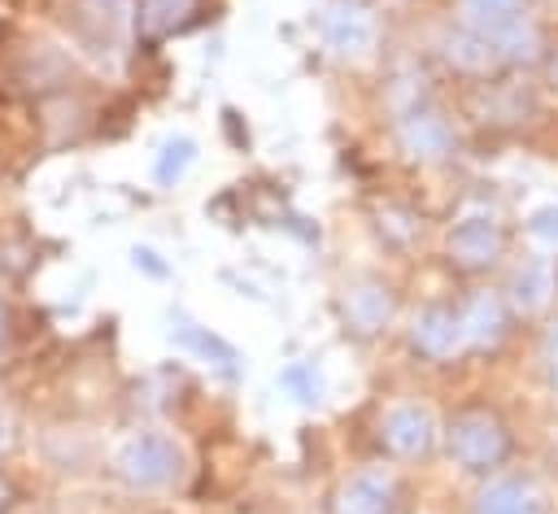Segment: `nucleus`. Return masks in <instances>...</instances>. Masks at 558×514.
Instances as JSON below:
<instances>
[{
  "mask_svg": "<svg viewBox=\"0 0 558 514\" xmlns=\"http://www.w3.org/2000/svg\"><path fill=\"white\" fill-rule=\"evenodd\" d=\"M523 17V0H462V22L475 35L497 39L506 26H514Z\"/></svg>",
  "mask_w": 558,
  "mask_h": 514,
  "instance_id": "ddd939ff",
  "label": "nucleus"
},
{
  "mask_svg": "<svg viewBox=\"0 0 558 514\" xmlns=\"http://www.w3.org/2000/svg\"><path fill=\"white\" fill-rule=\"evenodd\" d=\"M414 344L427 353V357H453L466 348V327H462V314L445 309V305H432L414 318Z\"/></svg>",
  "mask_w": 558,
  "mask_h": 514,
  "instance_id": "423d86ee",
  "label": "nucleus"
},
{
  "mask_svg": "<svg viewBox=\"0 0 558 514\" xmlns=\"http://www.w3.org/2000/svg\"><path fill=\"white\" fill-rule=\"evenodd\" d=\"M388 505H392V479L379 470L353 475L336 497V514H388Z\"/></svg>",
  "mask_w": 558,
  "mask_h": 514,
  "instance_id": "1a4fd4ad",
  "label": "nucleus"
},
{
  "mask_svg": "<svg viewBox=\"0 0 558 514\" xmlns=\"http://www.w3.org/2000/svg\"><path fill=\"white\" fill-rule=\"evenodd\" d=\"M445 440H449L453 462L466 466V470H488V466H497V462L506 457V449H510V436H506L501 418L488 414V409H462V414H453Z\"/></svg>",
  "mask_w": 558,
  "mask_h": 514,
  "instance_id": "f257e3e1",
  "label": "nucleus"
},
{
  "mask_svg": "<svg viewBox=\"0 0 558 514\" xmlns=\"http://www.w3.org/2000/svg\"><path fill=\"white\" fill-rule=\"evenodd\" d=\"M344 314L357 331H379L388 318H392V292L379 283V279H362L344 292Z\"/></svg>",
  "mask_w": 558,
  "mask_h": 514,
  "instance_id": "6e6552de",
  "label": "nucleus"
},
{
  "mask_svg": "<svg viewBox=\"0 0 558 514\" xmlns=\"http://www.w3.org/2000/svg\"><path fill=\"white\" fill-rule=\"evenodd\" d=\"M187 9H192V0H140V30L166 35V30H174V22H183Z\"/></svg>",
  "mask_w": 558,
  "mask_h": 514,
  "instance_id": "a211bd4d",
  "label": "nucleus"
},
{
  "mask_svg": "<svg viewBox=\"0 0 558 514\" xmlns=\"http://www.w3.org/2000/svg\"><path fill=\"white\" fill-rule=\"evenodd\" d=\"M4 501H9V492H4V484H0V510H4Z\"/></svg>",
  "mask_w": 558,
  "mask_h": 514,
  "instance_id": "5701e85b",
  "label": "nucleus"
},
{
  "mask_svg": "<svg viewBox=\"0 0 558 514\" xmlns=\"http://www.w3.org/2000/svg\"><path fill=\"white\" fill-rule=\"evenodd\" d=\"M549 353H554V379H558V335L549 340Z\"/></svg>",
  "mask_w": 558,
  "mask_h": 514,
  "instance_id": "4be33fe9",
  "label": "nucleus"
},
{
  "mask_svg": "<svg viewBox=\"0 0 558 514\" xmlns=\"http://www.w3.org/2000/svg\"><path fill=\"white\" fill-rule=\"evenodd\" d=\"M445 57H449L458 70H471V74H480V70H488V65L497 61V44H493L488 35H475V30H458V35H449V39H445Z\"/></svg>",
  "mask_w": 558,
  "mask_h": 514,
  "instance_id": "2eb2a0df",
  "label": "nucleus"
},
{
  "mask_svg": "<svg viewBox=\"0 0 558 514\" xmlns=\"http://www.w3.org/2000/svg\"><path fill=\"white\" fill-rule=\"evenodd\" d=\"M462 327H466V344L488 348L506 335V301L497 292H475L471 305L462 309Z\"/></svg>",
  "mask_w": 558,
  "mask_h": 514,
  "instance_id": "9b49d317",
  "label": "nucleus"
},
{
  "mask_svg": "<svg viewBox=\"0 0 558 514\" xmlns=\"http://www.w3.org/2000/svg\"><path fill=\"white\" fill-rule=\"evenodd\" d=\"M475 514H541V497H536V488H532L527 479L501 475V479H493V484L480 492Z\"/></svg>",
  "mask_w": 558,
  "mask_h": 514,
  "instance_id": "9d476101",
  "label": "nucleus"
},
{
  "mask_svg": "<svg viewBox=\"0 0 558 514\" xmlns=\"http://www.w3.org/2000/svg\"><path fill=\"white\" fill-rule=\"evenodd\" d=\"M170 340H174L179 348H187V353H196V357L222 366V370L235 366V348H231L227 340H218L209 327H196V322H187V318H170Z\"/></svg>",
  "mask_w": 558,
  "mask_h": 514,
  "instance_id": "f8f14e48",
  "label": "nucleus"
},
{
  "mask_svg": "<svg viewBox=\"0 0 558 514\" xmlns=\"http://www.w3.org/2000/svg\"><path fill=\"white\" fill-rule=\"evenodd\" d=\"M493 44H497V57H506V61H532V57L541 52V30H536L527 17H519V22L506 26Z\"/></svg>",
  "mask_w": 558,
  "mask_h": 514,
  "instance_id": "f3484780",
  "label": "nucleus"
},
{
  "mask_svg": "<svg viewBox=\"0 0 558 514\" xmlns=\"http://www.w3.org/2000/svg\"><path fill=\"white\" fill-rule=\"evenodd\" d=\"M379 436H384V444H388L392 453L418 457V453H427L432 440H436V418H432L423 405H392V409L384 414V423H379Z\"/></svg>",
  "mask_w": 558,
  "mask_h": 514,
  "instance_id": "39448f33",
  "label": "nucleus"
},
{
  "mask_svg": "<svg viewBox=\"0 0 558 514\" xmlns=\"http://www.w3.org/2000/svg\"><path fill=\"white\" fill-rule=\"evenodd\" d=\"M497 253H501V227H497L493 213H466V218L453 222V231H449V257L458 266L475 270V266H488Z\"/></svg>",
  "mask_w": 558,
  "mask_h": 514,
  "instance_id": "20e7f679",
  "label": "nucleus"
},
{
  "mask_svg": "<svg viewBox=\"0 0 558 514\" xmlns=\"http://www.w3.org/2000/svg\"><path fill=\"white\" fill-rule=\"evenodd\" d=\"M192 161H196V139L183 135V131H174V135L161 139V148H157V157H153V179H157L161 187H174V183L192 170Z\"/></svg>",
  "mask_w": 558,
  "mask_h": 514,
  "instance_id": "4468645a",
  "label": "nucleus"
},
{
  "mask_svg": "<svg viewBox=\"0 0 558 514\" xmlns=\"http://www.w3.org/2000/svg\"><path fill=\"white\" fill-rule=\"evenodd\" d=\"M0 331H4V309H0Z\"/></svg>",
  "mask_w": 558,
  "mask_h": 514,
  "instance_id": "b1692460",
  "label": "nucleus"
},
{
  "mask_svg": "<svg viewBox=\"0 0 558 514\" xmlns=\"http://www.w3.org/2000/svg\"><path fill=\"white\" fill-rule=\"evenodd\" d=\"M118 470L135 488H161L179 475V449L161 431H140L118 449Z\"/></svg>",
  "mask_w": 558,
  "mask_h": 514,
  "instance_id": "f03ea898",
  "label": "nucleus"
},
{
  "mask_svg": "<svg viewBox=\"0 0 558 514\" xmlns=\"http://www.w3.org/2000/svg\"><path fill=\"white\" fill-rule=\"evenodd\" d=\"M554 83H558V61H554Z\"/></svg>",
  "mask_w": 558,
  "mask_h": 514,
  "instance_id": "393cba45",
  "label": "nucleus"
},
{
  "mask_svg": "<svg viewBox=\"0 0 558 514\" xmlns=\"http://www.w3.org/2000/svg\"><path fill=\"white\" fill-rule=\"evenodd\" d=\"M318 30L336 57H362L375 39V22L357 0H327V9L318 13Z\"/></svg>",
  "mask_w": 558,
  "mask_h": 514,
  "instance_id": "7ed1b4c3",
  "label": "nucleus"
},
{
  "mask_svg": "<svg viewBox=\"0 0 558 514\" xmlns=\"http://www.w3.org/2000/svg\"><path fill=\"white\" fill-rule=\"evenodd\" d=\"M279 383L296 396V401H305V405H318V370L314 366H288L283 375H279Z\"/></svg>",
  "mask_w": 558,
  "mask_h": 514,
  "instance_id": "6ab92c4d",
  "label": "nucleus"
},
{
  "mask_svg": "<svg viewBox=\"0 0 558 514\" xmlns=\"http://www.w3.org/2000/svg\"><path fill=\"white\" fill-rule=\"evenodd\" d=\"M510 292H514V305H519V309H541V305L549 301V292H554V270H549V261H527V266L514 274Z\"/></svg>",
  "mask_w": 558,
  "mask_h": 514,
  "instance_id": "dca6fc26",
  "label": "nucleus"
},
{
  "mask_svg": "<svg viewBox=\"0 0 558 514\" xmlns=\"http://www.w3.org/2000/svg\"><path fill=\"white\" fill-rule=\"evenodd\" d=\"M87 9H92V17H100L109 30L113 26H122V17H126V0H83Z\"/></svg>",
  "mask_w": 558,
  "mask_h": 514,
  "instance_id": "412c9836",
  "label": "nucleus"
},
{
  "mask_svg": "<svg viewBox=\"0 0 558 514\" xmlns=\"http://www.w3.org/2000/svg\"><path fill=\"white\" fill-rule=\"evenodd\" d=\"M527 231H532L541 244L558 248V205H541V209H532V218H527Z\"/></svg>",
  "mask_w": 558,
  "mask_h": 514,
  "instance_id": "aec40b11",
  "label": "nucleus"
},
{
  "mask_svg": "<svg viewBox=\"0 0 558 514\" xmlns=\"http://www.w3.org/2000/svg\"><path fill=\"white\" fill-rule=\"evenodd\" d=\"M401 144H405V152L418 157V161H440V157L453 148V131H449V122L436 118V113H410V118L401 122Z\"/></svg>",
  "mask_w": 558,
  "mask_h": 514,
  "instance_id": "0eeeda50",
  "label": "nucleus"
}]
</instances>
